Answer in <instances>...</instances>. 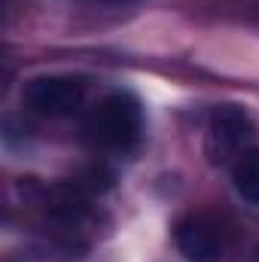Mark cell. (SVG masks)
Returning <instances> with one entry per match:
<instances>
[{
    "label": "cell",
    "mask_w": 259,
    "mask_h": 262,
    "mask_svg": "<svg viewBox=\"0 0 259 262\" xmlns=\"http://www.w3.org/2000/svg\"><path fill=\"white\" fill-rule=\"evenodd\" d=\"M253 146H256V125L244 107L223 104L210 113V122L204 131V152L213 165L232 168Z\"/></svg>",
    "instance_id": "obj_3"
},
{
    "label": "cell",
    "mask_w": 259,
    "mask_h": 262,
    "mask_svg": "<svg viewBox=\"0 0 259 262\" xmlns=\"http://www.w3.org/2000/svg\"><path fill=\"white\" fill-rule=\"evenodd\" d=\"M232 180H235L238 195L259 207V146H253L250 152H244L232 165Z\"/></svg>",
    "instance_id": "obj_5"
},
{
    "label": "cell",
    "mask_w": 259,
    "mask_h": 262,
    "mask_svg": "<svg viewBox=\"0 0 259 262\" xmlns=\"http://www.w3.org/2000/svg\"><path fill=\"white\" fill-rule=\"evenodd\" d=\"M89 85L82 76H67V73H49V76H34L21 89V104L31 113L61 119L73 116L85 107Z\"/></svg>",
    "instance_id": "obj_4"
},
{
    "label": "cell",
    "mask_w": 259,
    "mask_h": 262,
    "mask_svg": "<svg viewBox=\"0 0 259 262\" xmlns=\"http://www.w3.org/2000/svg\"><path fill=\"white\" fill-rule=\"evenodd\" d=\"M177 250L186 262H229L238 250V229L213 210H189L174 226Z\"/></svg>",
    "instance_id": "obj_2"
},
{
    "label": "cell",
    "mask_w": 259,
    "mask_h": 262,
    "mask_svg": "<svg viewBox=\"0 0 259 262\" xmlns=\"http://www.w3.org/2000/svg\"><path fill=\"white\" fill-rule=\"evenodd\" d=\"M85 137L101 152H128L143 137V107L131 92H107L85 113Z\"/></svg>",
    "instance_id": "obj_1"
}]
</instances>
